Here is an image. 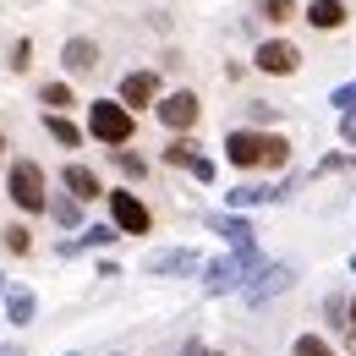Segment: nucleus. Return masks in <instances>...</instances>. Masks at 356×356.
Segmentation results:
<instances>
[{
    "mask_svg": "<svg viewBox=\"0 0 356 356\" xmlns=\"http://www.w3.org/2000/svg\"><path fill=\"white\" fill-rule=\"evenodd\" d=\"M55 220H60V225H77V197H66V203H55Z\"/></svg>",
    "mask_w": 356,
    "mask_h": 356,
    "instance_id": "a878e982",
    "label": "nucleus"
},
{
    "mask_svg": "<svg viewBox=\"0 0 356 356\" xmlns=\"http://www.w3.org/2000/svg\"><path fill=\"white\" fill-rule=\"evenodd\" d=\"M66 356H77V351H66Z\"/></svg>",
    "mask_w": 356,
    "mask_h": 356,
    "instance_id": "72a5a7b5",
    "label": "nucleus"
},
{
    "mask_svg": "<svg viewBox=\"0 0 356 356\" xmlns=\"http://www.w3.org/2000/svg\"><path fill=\"white\" fill-rule=\"evenodd\" d=\"M39 99H44V104H55V115H60V110L72 104V88H66V83H44V88H39Z\"/></svg>",
    "mask_w": 356,
    "mask_h": 356,
    "instance_id": "412c9836",
    "label": "nucleus"
},
{
    "mask_svg": "<svg viewBox=\"0 0 356 356\" xmlns=\"http://www.w3.org/2000/svg\"><path fill=\"white\" fill-rule=\"evenodd\" d=\"M192 268H197V252H186V247L148 252V274H192Z\"/></svg>",
    "mask_w": 356,
    "mask_h": 356,
    "instance_id": "f8f14e48",
    "label": "nucleus"
},
{
    "mask_svg": "<svg viewBox=\"0 0 356 356\" xmlns=\"http://www.w3.org/2000/svg\"><path fill=\"white\" fill-rule=\"evenodd\" d=\"M115 165H121V170H127V176H143V170H148V165H143V159H137V154H127V148H115Z\"/></svg>",
    "mask_w": 356,
    "mask_h": 356,
    "instance_id": "393cba45",
    "label": "nucleus"
},
{
    "mask_svg": "<svg viewBox=\"0 0 356 356\" xmlns=\"http://www.w3.org/2000/svg\"><path fill=\"white\" fill-rule=\"evenodd\" d=\"M225 159H230L236 170H252V165L280 170V165L291 159V143L274 137V132H230V137H225Z\"/></svg>",
    "mask_w": 356,
    "mask_h": 356,
    "instance_id": "f257e3e1",
    "label": "nucleus"
},
{
    "mask_svg": "<svg viewBox=\"0 0 356 356\" xmlns=\"http://www.w3.org/2000/svg\"><path fill=\"white\" fill-rule=\"evenodd\" d=\"M192 159H197V143H186V137H176V143L165 148V165H181V170H192Z\"/></svg>",
    "mask_w": 356,
    "mask_h": 356,
    "instance_id": "6ab92c4d",
    "label": "nucleus"
},
{
    "mask_svg": "<svg viewBox=\"0 0 356 356\" xmlns=\"http://www.w3.org/2000/svg\"><path fill=\"white\" fill-rule=\"evenodd\" d=\"M6 186H11V203H22L28 214H39V209H44V170H39L33 159H17V165H11V176H6Z\"/></svg>",
    "mask_w": 356,
    "mask_h": 356,
    "instance_id": "20e7f679",
    "label": "nucleus"
},
{
    "mask_svg": "<svg viewBox=\"0 0 356 356\" xmlns=\"http://www.w3.org/2000/svg\"><path fill=\"white\" fill-rule=\"evenodd\" d=\"M351 323H356V302H351Z\"/></svg>",
    "mask_w": 356,
    "mask_h": 356,
    "instance_id": "7c9ffc66",
    "label": "nucleus"
},
{
    "mask_svg": "<svg viewBox=\"0 0 356 356\" xmlns=\"http://www.w3.org/2000/svg\"><path fill=\"white\" fill-rule=\"evenodd\" d=\"M44 132L55 137L60 148H77V143H83V132H77V127H72L66 115H55V110H49V115H44Z\"/></svg>",
    "mask_w": 356,
    "mask_h": 356,
    "instance_id": "f3484780",
    "label": "nucleus"
},
{
    "mask_svg": "<svg viewBox=\"0 0 356 356\" xmlns=\"http://www.w3.org/2000/svg\"><path fill=\"white\" fill-rule=\"evenodd\" d=\"M121 104H127V110H148V104H159V77H154V72H132V77L121 83Z\"/></svg>",
    "mask_w": 356,
    "mask_h": 356,
    "instance_id": "9d476101",
    "label": "nucleus"
},
{
    "mask_svg": "<svg viewBox=\"0 0 356 356\" xmlns=\"http://www.w3.org/2000/svg\"><path fill=\"white\" fill-rule=\"evenodd\" d=\"M346 17H351V11H346L340 0H312V6H307V22L318 28V33H334V28H346Z\"/></svg>",
    "mask_w": 356,
    "mask_h": 356,
    "instance_id": "ddd939ff",
    "label": "nucleus"
},
{
    "mask_svg": "<svg viewBox=\"0 0 356 356\" xmlns=\"http://www.w3.org/2000/svg\"><path fill=\"white\" fill-rule=\"evenodd\" d=\"M0 148H6V137H0Z\"/></svg>",
    "mask_w": 356,
    "mask_h": 356,
    "instance_id": "473e14b6",
    "label": "nucleus"
},
{
    "mask_svg": "<svg viewBox=\"0 0 356 356\" xmlns=\"http://www.w3.org/2000/svg\"><path fill=\"white\" fill-rule=\"evenodd\" d=\"M66 192L77 203H88V197H99V176H93L88 165H66Z\"/></svg>",
    "mask_w": 356,
    "mask_h": 356,
    "instance_id": "4468645a",
    "label": "nucleus"
},
{
    "mask_svg": "<svg viewBox=\"0 0 356 356\" xmlns=\"http://www.w3.org/2000/svg\"><path fill=\"white\" fill-rule=\"evenodd\" d=\"M340 115H356V83H346V88H334V99H329Z\"/></svg>",
    "mask_w": 356,
    "mask_h": 356,
    "instance_id": "4be33fe9",
    "label": "nucleus"
},
{
    "mask_svg": "<svg viewBox=\"0 0 356 356\" xmlns=\"http://www.w3.org/2000/svg\"><path fill=\"white\" fill-rule=\"evenodd\" d=\"M0 356H22V351H17V346H0Z\"/></svg>",
    "mask_w": 356,
    "mask_h": 356,
    "instance_id": "c756f323",
    "label": "nucleus"
},
{
    "mask_svg": "<svg viewBox=\"0 0 356 356\" xmlns=\"http://www.w3.org/2000/svg\"><path fill=\"white\" fill-rule=\"evenodd\" d=\"M291 285H296V268H291V264H268V268H258V280L247 285V302L258 307V302L280 296V291H291Z\"/></svg>",
    "mask_w": 356,
    "mask_h": 356,
    "instance_id": "6e6552de",
    "label": "nucleus"
},
{
    "mask_svg": "<svg viewBox=\"0 0 356 356\" xmlns=\"http://www.w3.org/2000/svg\"><path fill=\"white\" fill-rule=\"evenodd\" d=\"M88 132L99 137V143H110V148H121V143H132L137 121H132V110H127L121 99H93L88 104Z\"/></svg>",
    "mask_w": 356,
    "mask_h": 356,
    "instance_id": "f03ea898",
    "label": "nucleus"
},
{
    "mask_svg": "<svg viewBox=\"0 0 356 356\" xmlns=\"http://www.w3.org/2000/svg\"><path fill=\"white\" fill-rule=\"evenodd\" d=\"M6 247H11V252H28V247H33V236H28L22 225H11V230H6Z\"/></svg>",
    "mask_w": 356,
    "mask_h": 356,
    "instance_id": "b1692460",
    "label": "nucleus"
},
{
    "mask_svg": "<svg viewBox=\"0 0 356 356\" xmlns=\"http://www.w3.org/2000/svg\"><path fill=\"white\" fill-rule=\"evenodd\" d=\"M60 60H66V72H77V77H88L93 66H99V44H93V39H66V49H60Z\"/></svg>",
    "mask_w": 356,
    "mask_h": 356,
    "instance_id": "9b49d317",
    "label": "nucleus"
},
{
    "mask_svg": "<svg viewBox=\"0 0 356 356\" xmlns=\"http://www.w3.org/2000/svg\"><path fill=\"white\" fill-rule=\"evenodd\" d=\"M247 280V264L241 258H214V264L203 268V285H209V296H225V291H236Z\"/></svg>",
    "mask_w": 356,
    "mask_h": 356,
    "instance_id": "1a4fd4ad",
    "label": "nucleus"
},
{
    "mask_svg": "<svg viewBox=\"0 0 356 356\" xmlns=\"http://www.w3.org/2000/svg\"><path fill=\"white\" fill-rule=\"evenodd\" d=\"M33 312H39L33 291H6V318H11V323H28Z\"/></svg>",
    "mask_w": 356,
    "mask_h": 356,
    "instance_id": "dca6fc26",
    "label": "nucleus"
},
{
    "mask_svg": "<svg viewBox=\"0 0 356 356\" xmlns=\"http://www.w3.org/2000/svg\"><path fill=\"white\" fill-rule=\"evenodd\" d=\"M209 230H220L225 241L236 247V258L247 264V280H252V268H264L258 264V230L241 220V214H209Z\"/></svg>",
    "mask_w": 356,
    "mask_h": 356,
    "instance_id": "7ed1b4c3",
    "label": "nucleus"
},
{
    "mask_svg": "<svg viewBox=\"0 0 356 356\" xmlns=\"http://www.w3.org/2000/svg\"><path fill=\"white\" fill-rule=\"evenodd\" d=\"M351 268H356V258H351Z\"/></svg>",
    "mask_w": 356,
    "mask_h": 356,
    "instance_id": "f704fd0d",
    "label": "nucleus"
},
{
    "mask_svg": "<svg viewBox=\"0 0 356 356\" xmlns=\"http://www.w3.org/2000/svg\"><path fill=\"white\" fill-rule=\"evenodd\" d=\"M104 241H115V230H110V225H88L77 241H66V247H60V258H77L83 247H104Z\"/></svg>",
    "mask_w": 356,
    "mask_h": 356,
    "instance_id": "2eb2a0df",
    "label": "nucleus"
},
{
    "mask_svg": "<svg viewBox=\"0 0 356 356\" xmlns=\"http://www.w3.org/2000/svg\"><path fill=\"white\" fill-rule=\"evenodd\" d=\"M252 66L268 72V77H291V72L302 66V49L291 44V39H264V44L252 49Z\"/></svg>",
    "mask_w": 356,
    "mask_h": 356,
    "instance_id": "39448f33",
    "label": "nucleus"
},
{
    "mask_svg": "<svg viewBox=\"0 0 356 356\" xmlns=\"http://www.w3.org/2000/svg\"><path fill=\"white\" fill-rule=\"evenodd\" d=\"M340 132H346V143H356V115H346V127H340Z\"/></svg>",
    "mask_w": 356,
    "mask_h": 356,
    "instance_id": "cd10ccee",
    "label": "nucleus"
},
{
    "mask_svg": "<svg viewBox=\"0 0 356 356\" xmlns=\"http://www.w3.org/2000/svg\"><path fill=\"white\" fill-rule=\"evenodd\" d=\"M110 220H115V230H127V236H148L154 214H148V203L137 192H110Z\"/></svg>",
    "mask_w": 356,
    "mask_h": 356,
    "instance_id": "423d86ee",
    "label": "nucleus"
},
{
    "mask_svg": "<svg viewBox=\"0 0 356 356\" xmlns=\"http://www.w3.org/2000/svg\"><path fill=\"white\" fill-rule=\"evenodd\" d=\"M186 356H214V351H203V346H186Z\"/></svg>",
    "mask_w": 356,
    "mask_h": 356,
    "instance_id": "c85d7f7f",
    "label": "nucleus"
},
{
    "mask_svg": "<svg viewBox=\"0 0 356 356\" xmlns=\"http://www.w3.org/2000/svg\"><path fill=\"white\" fill-rule=\"evenodd\" d=\"M258 11H264L268 22H291V11H296V6H291V0H264Z\"/></svg>",
    "mask_w": 356,
    "mask_h": 356,
    "instance_id": "5701e85b",
    "label": "nucleus"
},
{
    "mask_svg": "<svg viewBox=\"0 0 356 356\" xmlns=\"http://www.w3.org/2000/svg\"><path fill=\"white\" fill-rule=\"evenodd\" d=\"M0 296H6V280H0Z\"/></svg>",
    "mask_w": 356,
    "mask_h": 356,
    "instance_id": "2f4dec72",
    "label": "nucleus"
},
{
    "mask_svg": "<svg viewBox=\"0 0 356 356\" xmlns=\"http://www.w3.org/2000/svg\"><path fill=\"white\" fill-rule=\"evenodd\" d=\"M291 356H334V346H329V340H318V334H302V340L291 346Z\"/></svg>",
    "mask_w": 356,
    "mask_h": 356,
    "instance_id": "aec40b11",
    "label": "nucleus"
},
{
    "mask_svg": "<svg viewBox=\"0 0 356 356\" xmlns=\"http://www.w3.org/2000/svg\"><path fill=\"white\" fill-rule=\"evenodd\" d=\"M154 110H159V121H165L170 132H186V127H197V115H203L197 93H186V88H181V93H165Z\"/></svg>",
    "mask_w": 356,
    "mask_h": 356,
    "instance_id": "0eeeda50",
    "label": "nucleus"
},
{
    "mask_svg": "<svg viewBox=\"0 0 356 356\" xmlns=\"http://www.w3.org/2000/svg\"><path fill=\"white\" fill-rule=\"evenodd\" d=\"M280 192H268V186H236L230 192V209H252V203H274Z\"/></svg>",
    "mask_w": 356,
    "mask_h": 356,
    "instance_id": "a211bd4d",
    "label": "nucleus"
},
{
    "mask_svg": "<svg viewBox=\"0 0 356 356\" xmlns=\"http://www.w3.org/2000/svg\"><path fill=\"white\" fill-rule=\"evenodd\" d=\"M192 176H197V181H214V159L197 154V159H192Z\"/></svg>",
    "mask_w": 356,
    "mask_h": 356,
    "instance_id": "bb28decb",
    "label": "nucleus"
}]
</instances>
